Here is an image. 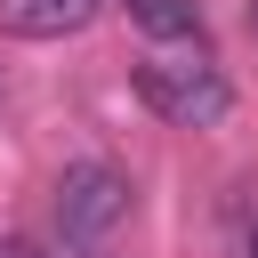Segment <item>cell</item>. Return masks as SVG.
<instances>
[{
	"label": "cell",
	"mask_w": 258,
	"mask_h": 258,
	"mask_svg": "<svg viewBox=\"0 0 258 258\" xmlns=\"http://www.w3.org/2000/svg\"><path fill=\"white\" fill-rule=\"evenodd\" d=\"M129 177L113 169V161H73L64 177H56V226L73 234V242H105L121 218H129Z\"/></svg>",
	"instance_id": "cell-2"
},
{
	"label": "cell",
	"mask_w": 258,
	"mask_h": 258,
	"mask_svg": "<svg viewBox=\"0 0 258 258\" xmlns=\"http://www.w3.org/2000/svg\"><path fill=\"white\" fill-rule=\"evenodd\" d=\"M137 97L169 121V129H218L234 113V89L210 56H145L137 64Z\"/></svg>",
	"instance_id": "cell-1"
},
{
	"label": "cell",
	"mask_w": 258,
	"mask_h": 258,
	"mask_svg": "<svg viewBox=\"0 0 258 258\" xmlns=\"http://www.w3.org/2000/svg\"><path fill=\"white\" fill-rule=\"evenodd\" d=\"M129 16H137L153 40H194V32H202V8H194V0H129Z\"/></svg>",
	"instance_id": "cell-4"
},
{
	"label": "cell",
	"mask_w": 258,
	"mask_h": 258,
	"mask_svg": "<svg viewBox=\"0 0 258 258\" xmlns=\"http://www.w3.org/2000/svg\"><path fill=\"white\" fill-rule=\"evenodd\" d=\"M97 16V0H0V32L16 40H64Z\"/></svg>",
	"instance_id": "cell-3"
}]
</instances>
